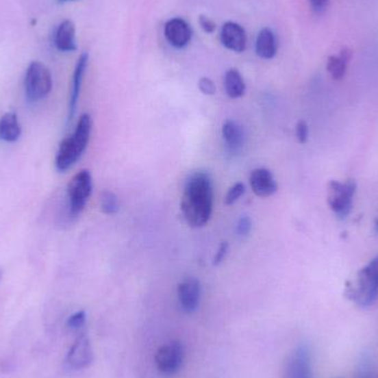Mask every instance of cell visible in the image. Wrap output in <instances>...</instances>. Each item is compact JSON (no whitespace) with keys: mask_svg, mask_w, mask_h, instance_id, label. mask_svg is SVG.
Segmentation results:
<instances>
[{"mask_svg":"<svg viewBox=\"0 0 378 378\" xmlns=\"http://www.w3.org/2000/svg\"><path fill=\"white\" fill-rule=\"evenodd\" d=\"M181 210L188 226L201 228L210 223L214 210V187L205 172L192 173L184 187Z\"/></svg>","mask_w":378,"mask_h":378,"instance_id":"obj_1","label":"cell"},{"mask_svg":"<svg viewBox=\"0 0 378 378\" xmlns=\"http://www.w3.org/2000/svg\"><path fill=\"white\" fill-rule=\"evenodd\" d=\"M91 131V116L88 113H84L77 121L75 132L64 138L58 149L55 167L59 172H66L77 163L89 144Z\"/></svg>","mask_w":378,"mask_h":378,"instance_id":"obj_2","label":"cell"},{"mask_svg":"<svg viewBox=\"0 0 378 378\" xmlns=\"http://www.w3.org/2000/svg\"><path fill=\"white\" fill-rule=\"evenodd\" d=\"M345 294L358 307L372 305L378 298V257L358 271L355 279L347 282Z\"/></svg>","mask_w":378,"mask_h":378,"instance_id":"obj_3","label":"cell"},{"mask_svg":"<svg viewBox=\"0 0 378 378\" xmlns=\"http://www.w3.org/2000/svg\"><path fill=\"white\" fill-rule=\"evenodd\" d=\"M52 89L50 70L43 63L34 61L27 69L25 92L30 102H38L46 98Z\"/></svg>","mask_w":378,"mask_h":378,"instance_id":"obj_4","label":"cell"},{"mask_svg":"<svg viewBox=\"0 0 378 378\" xmlns=\"http://www.w3.org/2000/svg\"><path fill=\"white\" fill-rule=\"evenodd\" d=\"M93 189L91 173L88 169H82L77 173L68 184V198H69V210L72 217L80 215L84 210L86 203Z\"/></svg>","mask_w":378,"mask_h":378,"instance_id":"obj_5","label":"cell"},{"mask_svg":"<svg viewBox=\"0 0 378 378\" xmlns=\"http://www.w3.org/2000/svg\"><path fill=\"white\" fill-rule=\"evenodd\" d=\"M355 192L356 184L354 181H346L344 183L338 181H329L327 203L329 208L338 218L347 217L350 214Z\"/></svg>","mask_w":378,"mask_h":378,"instance_id":"obj_6","label":"cell"},{"mask_svg":"<svg viewBox=\"0 0 378 378\" xmlns=\"http://www.w3.org/2000/svg\"><path fill=\"white\" fill-rule=\"evenodd\" d=\"M184 360V347L181 343L173 341L165 344L158 351L155 362L158 370L163 374H174L181 367Z\"/></svg>","mask_w":378,"mask_h":378,"instance_id":"obj_7","label":"cell"},{"mask_svg":"<svg viewBox=\"0 0 378 378\" xmlns=\"http://www.w3.org/2000/svg\"><path fill=\"white\" fill-rule=\"evenodd\" d=\"M284 378H313L311 357L307 347L299 346L288 358Z\"/></svg>","mask_w":378,"mask_h":378,"instance_id":"obj_8","label":"cell"},{"mask_svg":"<svg viewBox=\"0 0 378 378\" xmlns=\"http://www.w3.org/2000/svg\"><path fill=\"white\" fill-rule=\"evenodd\" d=\"M164 35L173 47L183 49L192 40V30L187 21L181 18H173L164 27Z\"/></svg>","mask_w":378,"mask_h":378,"instance_id":"obj_9","label":"cell"},{"mask_svg":"<svg viewBox=\"0 0 378 378\" xmlns=\"http://www.w3.org/2000/svg\"><path fill=\"white\" fill-rule=\"evenodd\" d=\"M201 282L196 278H186L178 284V301L181 303L184 311L192 313L197 310L201 301Z\"/></svg>","mask_w":378,"mask_h":378,"instance_id":"obj_10","label":"cell"},{"mask_svg":"<svg viewBox=\"0 0 378 378\" xmlns=\"http://www.w3.org/2000/svg\"><path fill=\"white\" fill-rule=\"evenodd\" d=\"M220 41L223 46L230 51L244 52L248 42L246 30L239 23L228 21L221 27Z\"/></svg>","mask_w":378,"mask_h":378,"instance_id":"obj_11","label":"cell"},{"mask_svg":"<svg viewBox=\"0 0 378 378\" xmlns=\"http://www.w3.org/2000/svg\"><path fill=\"white\" fill-rule=\"evenodd\" d=\"M93 361V351L88 336H81L70 349L66 363L73 370H84L91 365Z\"/></svg>","mask_w":378,"mask_h":378,"instance_id":"obj_12","label":"cell"},{"mask_svg":"<svg viewBox=\"0 0 378 378\" xmlns=\"http://www.w3.org/2000/svg\"><path fill=\"white\" fill-rule=\"evenodd\" d=\"M249 183L252 192L258 197H270L278 190V184L275 181L273 173L264 167L252 171Z\"/></svg>","mask_w":378,"mask_h":378,"instance_id":"obj_13","label":"cell"},{"mask_svg":"<svg viewBox=\"0 0 378 378\" xmlns=\"http://www.w3.org/2000/svg\"><path fill=\"white\" fill-rule=\"evenodd\" d=\"M88 62H89V55L84 52L77 59V66H75V72H73V77H72V89L69 101V120L73 118L75 111H77V101L80 98L81 86H82V82H84V75H86V68H88Z\"/></svg>","mask_w":378,"mask_h":378,"instance_id":"obj_14","label":"cell"},{"mask_svg":"<svg viewBox=\"0 0 378 378\" xmlns=\"http://www.w3.org/2000/svg\"><path fill=\"white\" fill-rule=\"evenodd\" d=\"M55 46L59 51L73 52L77 50L75 25L73 21H64L58 26L55 34Z\"/></svg>","mask_w":378,"mask_h":378,"instance_id":"obj_15","label":"cell"},{"mask_svg":"<svg viewBox=\"0 0 378 378\" xmlns=\"http://www.w3.org/2000/svg\"><path fill=\"white\" fill-rule=\"evenodd\" d=\"M221 135L224 138L227 147L231 153H237L240 151L244 144V132L242 126L234 120H227L223 124Z\"/></svg>","mask_w":378,"mask_h":378,"instance_id":"obj_16","label":"cell"},{"mask_svg":"<svg viewBox=\"0 0 378 378\" xmlns=\"http://www.w3.org/2000/svg\"><path fill=\"white\" fill-rule=\"evenodd\" d=\"M278 52V42L275 32L269 28L260 30L255 40V53L261 59H273Z\"/></svg>","mask_w":378,"mask_h":378,"instance_id":"obj_17","label":"cell"},{"mask_svg":"<svg viewBox=\"0 0 378 378\" xmlns=\"http://www.w3.org/2000/svg\"><path fill=\"white\" fill-rule=\"evenodd\" d=\"M21 126L14 112H7L0 118V140L14 143L21 138Z\"/></svg>","mask_w":378,"mask_h":378,"instance_id":"obj_18","label":"cell"},{"mask_svg":"<svg viewBox=\"0 0 378 378\" xmlns=\"http://www.w3.org/2000/svg\"><path fill=\"white\" fill-rule=\"evenodd\" d=\"M225 91L230 99H239L244 97L246 84L244 77L237 69H229L224 77Z\"/></svg>","mask_w":378,"mask_h":378,"instance_id":"obj_19","label":"cell"},{"mask_svg":"<svg viewBox=\"0 0 378 378\" xmlns=\"http://www.w3.org/2000/svg\"><path fill=\"white\" fill-rule=\"evenodd\" d=\"M352 58V51L347 48L342 49L340 55H331L327 59V71L332 75L334 80H342L345 72H346L347 64Z\"/></svg>","mask_w":378,"mask_h":378,"instance_id":"obj_20","label":"cell"},{"mask_svg":"<svg viewBox=\"0 0 378 378\" xmlns=\"http://www.w3.org/2000/svg\"><path fill=\"white\" fill-rule=\"evenodd\" d=\"M100 207L105 215L112 216L118 214L120 210L118 196L111 190H103L100 194Z\"/></svg>","mask_w":378,"mask_h":378,"instance_id":"obj_21","label":"cell"},{"mask_svg":"<svg viewBox=\"0 0 378 378\" xmlns=\"http://www.w3.org/2000/svg\"><path fill=\"white\" fill-rule=\"evenodd\" d=\"M246 192V186L244 183H236L234 186L230 187L229 190L227 192L226 197H225V203L227 206H231L234 203L240 199Z\"/></svg>","mask_w":378,"mask_h":378,"instance_id":"obj_22","label":"cell"},{"mask_svg":"<svg viewBox=\"0 0 378 378\" xmlns=\"http://www.w3.org/2000/svg\"><path fill=\"white\" fill-rule=\"evenodd\" d=\"M252 229V221L248 216H241L240 219H239L238 223H237V228H236V231H237V235L241 238H244V237H248L250 235V231Z\"/></svg>","mask_w":378,"mask_h":378,"instance_id":"obj_23","label":"cell"},{"mask_svg":"<svg viewBox=\"0 0 378 378\" xmlns=\"http://www.w3.org/2000/svg\"><path fill=\"white\" fill-rule=\"evenodd\" d=\"M86 314L84 311H79V312L75 313L70 316L69 320L66 322L68 327L72 329H80L84 327L86 323Z\"/></svg>","mask_w":378,"mask_h":378,"instance_id":"obj_24","label":"cell"},{"mask_svg":"<svg viewBox=\"0 0 378 378\" xmlns=\"http://www.w3.org/2000/svg\"><path fill=\"white\" fill-rule=\"evenodd\" d=\"M198 88L205 95H214L216 93V86L210 77H203L198 81Z\"/></svg>","mask_w":378,"mask_h":378,"instance_id":"obj_25","label":"cell"},{"mask_svg":"<svg viewBox=\"0 0 378 378\" xmlns=\"http://www.w3.org/2000/svg\"><path fill=\"white\" fill-rule=\"evenodd\" d=\"M295 134H297V138H298L300 143H307V138H309V126H307L305 121H300V122L297 124Z\"/></svg>","mask_w":378,"mask_h":378,"instance_id":"obj_26","label":"cell"},{"mask_svg":"<svg viewBox=\"0 0 378 378\" xmlns=\"http://www.w3.org/2000/svg\"><path fill=\"white\" fill-rule=\"evenodd\" d=\"M198 23H199V26L201 27L203 32H206V34H214L216 32V28H217L215 21L210 19V17H207V16H203V14L199 16Z\"/></svg>","mask_w":378,"mask_h":378,"instance_id":"obj_27","label":"cell"},{"mask_svg":"<svg viewBox=\"0 0 378 378\" xmlns=\"http://www.w3.org/2000/svg\"><path fill=\"white\" fill-rule=\"evenodd\" d=\"M229 250V244L227 241L221 242L220 246L218 248L217 252H216L215 257H214V266H219V264L225 260L227 253Z\"/></svg>","mask_w":378,"mask_h":378,"instance_id":"obj_28","label":"cell"},{"mask_svg":"<svg viewBox=\"0 0 378 378\" xmlns=\"http://www.w3.org/2000/svg\"><path fill=\"white\" fill-rule=\"evenodd\" d=\"M329 0H310L311 6H312L313 10L315 12H322L325 10L327 5H329Z\"/></svg>","mask_w":378,"mask_h":378,"instance_id":"obj_29","label":"cell"},{"mask_svg":"<svg viewBox=\"0 0 378 378\" xmlns=\"http://www.w3.org/2000/svg\"><path fill=\"white\" fill-rule=\"evenodd\" d=\"M59 3H69V1H75V0H58Z\"/></svg>","mask_w":378,"mask_h":378,"instance_id":"obj_30","label":"cell"},{"mask_svg":"<svg viewBox=\"0 0 378 378\" xmlns=\"http://www.w3.org/2000/svg\"><path fill=\"white\" fill-rule=\"evenodd\" d=\"M375 230H376V232H377L378 234V218H377V220H376V223H375Z\"/></svg>","mask_w":378,"mask_h":378,"instance_id":"obj_31","label":"cell"},{"mask_svg":"<svg viewBox=\"0 0 378 378\" xmlns=\"http://www.w3.org/2000/svg\"><path fill=\"white\" fill-rule=\"evenodd\" d=\"M1 277H3V271L0 269V281H1Z\"/></svg>","mask_w":378,"mask_h":378,"instance_id":"obj_32","label":"cell"},{"mask_svg":"<svg viewBox=\"0 0 378 378\" xmlns=\"http://www.w3.org/2000/svg\"><path fill=\"white\" fill-rule=\"evenodd\" d=\"M362 378H367V377H366V376H363V377H362Z\"/></svg>","mask_w":378,"mask_h":378,"instance_id":"obj_33","label":"cell"}]
</instances>
